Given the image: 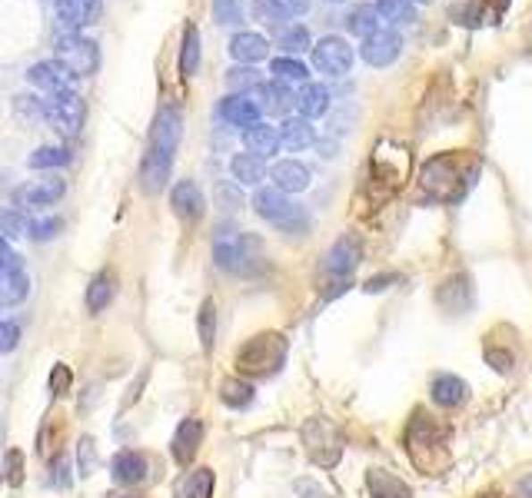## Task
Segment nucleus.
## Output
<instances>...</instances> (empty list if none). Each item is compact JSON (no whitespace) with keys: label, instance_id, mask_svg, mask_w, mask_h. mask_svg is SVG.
Listing matches in <instances>:
<instances>
[{"label":"nucleus","instance_id":"6","mask_svg":"<svg viewBox=\"0 0 532 498\" xmlns=\"http://www.w3.org/2000/svg\"><path fill=\"white\" fill-rule=\"evenodd\" d=\"M57 60L63 67L71 70L73 77H90L97 73V63H100V50H97L94 40L80 37L71 27H57Z\"/></svg>","mask_w":532,"mask_h":498},{"label":"nucleus","instance_id":"51","mask_svg":"<svg viewBox=\"0 0 532 498\" xmlns=\"http://www.w3.org/2000/svg\"><path fill=\"white\" fill-rule=\"evenodd\" d=\"M120 498H137V495H120Z\"/></svg>","mask_w":532,"mask_h":498},{"label":"nucleus","instance_id":"36","mask_svg":"<svg viewBox=\"0 0 532 498\" xmlns=\"http://www.w3.org/2000/svg\"><path fill=\"white\" fill-rule=\"evenodd\" d=\"M376 13L390 23H410L416 13L413 0H376Z\"/></svg>","mask_w":532,"mask_h":498},{"label":"nucleus","instance_id":"25","mask_svg":"<svg viewBox=\"0 0 532 498\" xmlns=\"http://www.w3.org/2000/svg\"><path fill=\"white\" fill-rule=\"evenodd\" d=\"M367 488L373 498H413L410 485L400 482V478L393 476V472H386V468H369Z\"/></svg>","mask_w":532,"mask_h":498},{"label":"nucleus","instance_id":"47","mask_svg":"<svg viewBox=\"0 0 532 498\" xmlns=\"http://www.w3.org/2000/svg\"><path fill=\"white\" fill-rule=\"evenodd\" d=\"M7 468H11V476H7V478H11L13 485H17V482H21V455H17V452L7 455Z\"/></svg>","mask_w":532,"mask_h":498},{"label":"nucleus","instance_id":"37","mask_svg":"<svg viewBox=\"0 0 532 498\" xmlns=\"http://www.w3.org/2000/svg\"><path fill=\"white\" fill-rule=\"evenodd\" d=\"M260 83H263V77L257 73V67H247V63H240V67H233L230 73H226V87L237 93L253 90V87H260Z\"/></svg>","mask_w":532,"mask_h":498},{"label":"nucleus","instance_id":"29","mask_svg":"<svg viewBox=\"0 0 532 498\" xmlns=\"http://www.w3.org/2000/svg\"><path fill=\"white\" fill-rule=\"evenodd\" d=\"M114 292H117V286H114V273H100V276L90 279V286H87V309L90 313H104L106 306L114 302Z\"/></svg>","mask_w":532,"mask_h":498},{"label":"nucleus","instance_id":"9","mask_svg":"<svg viewBox=\"0 0 532 498\" xmlns=\"http://www.w3.org/2000/svg\"><path fill=\"white\" fill-rule=\"evenodd\" d=\"M313 63H317L319 73L326 77H343L353 67V46L346 44L343 37H323L317 46H313Z\"/></svg>","mask_w":532,"mask_h":498},{"label":"nucleus","instance_id":"45","mask_svg":"<svg viewBox=\"0 0 532 498\" xmlns=\"http://www.w3.org/2000/svg\"><path fill=\"white\" fill-rule=\"evenodd\" d=\"M50 468H54V476H50V482H54V485H57V488L71 485V476H67V459H63V455H57Z\"/></svg>","mask_w":532,"mask_h":498},{"label":"nucleus","instance_id":"40","mask_svg":"<svg viewBox=\"0 0 532 498\" xmlns=\"http://www.w3.org/2000/svg\"><path fill=\"white\" fill-rule=\"evenodd\" d=\"M60 230H63V220H57V216H50V220L27 223V232H30V240H37V243H44V240H54Z\"/></svg>","mask_w":532,"mask_h":498},{"label":"nucleus","instance_id":"39","mask_svg":"<svg viewBox=\"0 0 532 498\" xmlns=\"http://www.w3.org/2000/svg\"><path fill=\"white\" fill-rule=\"evenodd\" d=\"M213 17L216 23H230V27H237L243 23V0H213Z\"/></svg>","mask_w":532,"mask_h":498},{"label":"nucleus","instance_id":"22","mask_svg":"<svg viewBox=\"0 0 532 498\" xmlns=\"http://www.w3.org/2000/svg\"><path fill=\"white\" fill-rule=\"evenodd\" d=\"M220 116H224L230 127L249 130L253 123H260V106L253 104L249 97H243V93H233V97H226L224 104H220Z\"/></svg>","mask_w":532,"mask_h":498},{"label":"nucleus","instance_id":"7","mask_svg":"<svg viewBox=\"0 0 532 498\" xmlns=\"http://www.w3.org/2000/svg\"><path fill=\"white\" fill-rule=\"evenodd\" d=\"M30 292V279H27L24 266H21V256L13 253L7 240L0 236V306L11 309V306H21Z\"/></svg>","mask_w":532,"mask_h":498},{"label":"nucleus","instance_id":"28","mask_svg":"<svg viewBox=\"0 0 532 498\" xmlns=\"http://www.w3.org/2000/svg\"><path fill=\"white\" fill-rule=\"evenodd\" d=\"M63 193H67V183L57 180V176H50V180H40V183L27 186L24 203L27 207H50V203H57Z\"/></svg>","mask_w":532,"mask_h":498},{"label":"nucleus","instance_id":"38","mask_svg":"<svg viewBox=\"0 0 532 498\" xmlns=\"http://www.w3.org/2000/svg\"><path fill=\"white\" fill-rule=\"evenodd\" d=\"M197 329H200V346L213 349V339H216V306L213 300H207L200 306V316H197Z\"/></svg>","mask_w":532,"mask_h":498},{"label":"nucleus","instance_id":"23","mask_svg":"<svg viewBox=\"0 0 532 498\" xmlns=\"http://www.w3.org/2000/svg\"><path fill=\"white\" fill-rule=\"evenodd\" d=\"M276 133H280V147L290 153L307 150L309 143H317V130H313V123H309L307 116H286L283 127L276 130Z\"/></svg>","mask_w":532,"mask_h":498},{"label":"nucleus","instance_id":"42","mask_svg":"<svg viewBox=\"0 0 532 498\" xmlns=\"http://www.w3.org/2000/svg\"><path fill=\"white\" fill-rule=\"evenodd\" d=\"M77 465H80V476H94L97 445H94V439H87V435H83L80 445H77Z\"/></svg>","mask_w":532,"mask_h":498},{"label":"nucleus","instance_id":"10","mask_svg":"<svg viewBox=\"0 0 532 498\" xmlns=\"http://www.w3.org/2000/svg\"><path fill=\"white\" fill-rule=\"evenodd\" d=\"M359 259H363V243L356 240L353 232H350V236H340V240L330 246L326 259H323V273L336 279H346L359 266Z\"/></svg>","mask_w":532,"mask_h":498},{"label":"nucleus","instance_id":"31","mask_svg":"<svg viewBox=\"0 0 532 498\" xmlns=\"http://www.w3.org/2000/svg\"><path fill=\"white\" fill-rule=\"evenodd\" d=\"M270 73H273V80L286 83V87H290V83H309L307 63L296 57H276L270 63Z\"/></svg>","mask_w":532,"mask_h":498},{"label":"nucleus","instance_id":"30","mask_svg":"<svg viewBox=\"0 0 532 498\" xmlns=\"http://www.w3.org/2000/svg\"><path fill=\"white\" fill-rule=\"evenodd\" d=\"M276 44L283 50V57H293V54H303L313 46V37L303 23H290V27H280V34H276Z\"/></svg>","mask_w":532,"mask_h":498},{"label":"nucleus","instance_id":"49","mask_svg":"<svg viewBox=\"0 0 532 498\" xmlns=\"http://www.w3.org/2000/svg\"><path fill=\"white\" fill-rule=\"evenodd\" d=\"M413 4H429V0H413Z\"/></svg>","mask_w":532,"mask_h":498},{"label":"nucleus","instance_id":"14","mask_svg":"<svg viewBox=\"0 0 532 498\" xmlns=\"http://www.w3.org/2000/svg\"><path fill=\"white\" fill-rule=\"evenodd\" d=\"M200 442H203V422L200 418H183L173 432V442H170V452L177 459V465H190L200 452Z\"/></svg>","mask_w":532,"mask_h":498},{"label":"nucleus","instance_id":"2","mask_svg":"<svg viewBox=\"0 0 532 498\" xmlns=\"http://www.w3.org/2000/svg\"><path fill=\"white\" fill-rule=\"evenodd\" d=\"M257 253L260 243L253 236H243L240 230H220L213 240V259L224 273L233 276H253L257 273Z\"/></svg>","mask_w":532,"mask_h":498},{"label":"nucleus","instance_id":"34","mask_svg":"<svg viewBox=\"0 0 532 498\" xmlns=\"http://www.w3.org/2000/svg\"><path fill=\"white\" fill-rule=\"evenodd\" d=\"M27 163L34 170H60V166L71 163V150H63V147H37Z\"/></svg>","mask_w":532,"mask_h":498},{"label":"nucleus","instance_id":"26","mask_svg":"<svg viewBox=\"0 0 532 498\" xmlns=\"http://www.w3.org/2000/svg\"><path fill=\"white\" fill-rule=\"evenodd\" d=\"M230 170H233V180L240 186H260L263 176H266V163L257 156V153H237L230 160Z\"/></svg>","mask_w":532,"mask_h":498},{"label":"nucleus","instance_id":"48","mask_svg":"<svg viewBox=\"0 0 532 498\" xmlns=\"http://www.w3.org/2000/svg\"><path fill=\"white\" fill-rule=\"evenodd\" d=\"M220 199H224V203H230L226 209H237L240 207V193H237V190H226V186H220Z\"/></svg>","mask_w":532,"mask_h":498},{"label":"nucleus","instance_id":"32","mask_svg":"<svg viewBox=\"0 0 532 498\" xmlns=\"http://www.w3.org/2000/svg\"><path fill=\"white\" fill-rule=\"evenodd\" d=\"M200 57H203V46H200V30L190 23L187 30H183V50H180V70L193 77L197 70H200Z\"/></svg>","mask_w":532,"mask_h":498},{"label":"nucleus","instance_id":"8","mask_svg":"<svg viewBox=\"0 0 532 498\" xmlns=\"http://www.w3.org/2000/svg\"><path fill=\"white\" fill-rule=\"evenodd\" d=\"M83 116H87V106H83V100L73 90L47 100V110H44V120H50L54 130H60L63 137H77L80 133Z\"/></svg>","mask_w":532,"mask_h":498},{"label":"nucleus","instance_id":"44","mask_svg":"<svg viewBox=\"0 0 532 498\" xmlns=\"http://www.w3.org/2000/svg\"><path fill=\"white\" fill-rule=\"evenodd\" d=\"M17 342H21V329H17L13 323H0V356L13 352Z\"/></svg>","mask_w":532,"mask_h":498},{"label":"nucleus","instance_id":"13","mask_svg":"<svg viewBox=\"0 0 532 498\" xmlns=\"http://www.w3.org/2000/svg\"><path fill=\"white\" fill-rule=\"evenodd\" d=\"M249 100L260 106V114H270V116H286L296 106L293 90H290L286 83H276V80L270 83L263 80L260 87H253V90H249Z\"/></svg>","mask_w":532,"mask_h":498},{"label":"nucleus","instance_id":"16","mask_svg":"<svg viewBox=\"0 0 532 498\" xmlns=\"http://www.w3.org/2000/svg\"><path fill=\"white\" fill-rule=\"evenodd\" d=\"M309 11V0H253V17L266 27H280L290 17Z\"/></svg>","mask_w":532,"mask_h":498},{"label":"nucleus","instance_id":"24","mask_svg":"<svg viewBox=\"0 0 532 498\" xmlns=\"http://www.w3.org/2000/svg\"><path fill=\"white\" fill-rule=\"evenodd\" d=\"M243 143H247V153H257L260 160H266L280 150V133L270 123H253L249 130H243Z\"/></svg>","mask_w":532,"mask_h":498},{"label":"nucleus","instance_id":"5","mask_svg":"<svg viewBox=\"0 0 532 498\" xmlns=\"http://www.w3.org/2000/svg\"><path fill=\"white\" fill-rule=\"evenodd\" d=\"M286 359V342L276 333H263V336H253L247 346L240 349V372L247 376H273V372L283 366Z\"/></svg>","mask_w":532,"mask_h":498},{"label":"nucleus","instance_id":"46","mask_svg":"<svg viewBox=\"0 0 532 498\" xmlns=\"http://www.w3.org/2000/svg\"><path fill=\"white\" fill-rule=\"evenodd\" d=\"M67 383H71V372L63 369V366H57V369H54V376H50V389H54V392H60V389H63Z\"/></svg>","mask_w":532,"mask_h":498},{"label":"nucleus","instance_id":"19","mask_svg":"<svg viewBox=\"0 0 532 498\" xmlns=\"http://www.w3.org/2000/svg\"><path fill=\"white\" fill-rule=\"evenodd\" d=\"M230 57L240 60V63H260V60L270 57V44H266V37L263 34H253V30H240L233 40H230Z\"/></svg>","mask_w":532,"mask_h":498},{"label":"nucleus","instance_id":"43","mask_svg":"<svg viewBox=\"0 0 532 498\" xmlns=\"http://www.w3.org/2000/svg\"><path fill=\"white\" fill-rule=\"evenodd\" d=\"M210 495H213V472L203 468V472H197V476L190 478L187 498H210Z\"/></svg>","mask_w":532,"mask_h":498},{"label":"nucleus","instance_id":"35","mask_svg":"<svg viewBox=\"0 0 532 498\" xmlns=\"http://www.w3.org/2000/svg\"><path fill=\"white\" fill-rule=\"evenodd\" d=\"M220 399H224L230 409H247L253 402V385L243 383V379H226L220 385Z\"/></svg>","mask_w":532,"mask_h":498},{"label":"nucleus","instance_id":"41","mask_svg":"<svg viewBox=\"0 0 532 498\" xmlns=\"http://www.w3.org/2000/svg\"><path fill=\"white\" fill-rule=\"evenodd\" d=\"M0 232H4L7 240H17V236L27 232V220L21 213H13V209H4V213H0Z\"/></svg>","mask_w":532,"mask_h":498},{"label":"nucleus","instance_id":"12","mask_svg":"<svg viewBox=\"0 0 532 498\" xmlns=\"http://www.w3.org/2000/svg\"><path fill=\"white\" fill-rule=\"evenodd\" d=\"M27 80L47 97H60V93H71L73 73L60 60H40V63L27 70Z\"/></svg>","mask_w":532,"mask_h":498},{"label":"nucleus","instance_id":"11","mask_svg":"<svg viewBox=\"0 0 532 498\" xmlns=\"http://www.w3.org/2000/svg\"><path fill=\"white\" fill-rule=\"evenodd\" d=\"M359 54H363V60H367L369 67H390L402 54V37L396 34V30H383V27H379L376 34L363 37Z\"/></svg>","mask_w":532,"mask_h":498},{"label":"nucleus","instance_id":"33","mask_svg":"<svg viewBox=\"0 0 532 498\" xmlns=\"http://www.w3.org/2000/svg\"><path fill=\"white\" fill-rule=\"evenodd\" d=\"M346 30L356 37H369L379 30V13L373 4H359V7H353L350 11V17H346Z\"/></svg>","mask_w":532,"mask_h":498},{"label":"nucleus","instance_id":"1","mask_svg":"<svg viewBox=\"0 0 532 498\" xmlns=\"http://www.w3.org/2000/svg\"><path fill=\"white\" fill-rule=\"evenodd\" d=\"M180 133H183V114L180 106H164L150 127V143L140 163V186L147 193H160L170 180L173 153H177Z\"/></svg>","mask_w":532,"mask_h":498},{"label":"nucleus","instance_id":"4","mask_svg":"<svg viewBox=\"0 0 532 498\" xmlns=\"http://www.w3.org/2000/svg\"><path fill=\"white\" fill-rule=\"evenodd\" d=\"M473 176H476V166H469V170H460V160H456V156H436V160L426 163L423 186L429 190V197L456 199L462 190H466V186L473 183Z\"/></svg>","mask_w":532,"mask_h":498},{"label":"nucleus","instance_id":"50","mask_svg":"<svg viewBox=\"0 0 532 498\" xmlns=\"http://www.w3.org/2000/svg\"><path fill=\"white\" fill-rule=\"evenodd\" d=\"M330 4H343V0H330Z\"/></svg>","mask_w":532,"mask_h":498},{"label":"nucleus","instance_id":"18","mask_svg":"<svg viewBox=\"0 0 532 498\" xmlns=\"http://www.w3.org/2000/svg\"><path fill=\"white\" fill-rule=\"evenodd\" d=\"M110 472H114V482H120V485H137V482H143V478H147V472H150V462H147V455H143V452H133V449H127V452L114 455Z\"/></svg>","mask_w":532,"mask_h":498},{"label":"nucleus","instance_id":"15","mask_svg":"<svg viewBox=\"0 0 532 498\" xmlns=\"http://www.w3.org/2000/svg\"><path fill=\"white\" fill-rule=\"evenodd\" d=\"M170 207H173V213H177L183 223H197L203 216L207 203H203L200 186L193 183V180H180V183L173 186V193H170Z\"/></svg>","mask_w":532,"mask_h":498},{"label":"nucleus","instance_id":"3","mask_svg":"<svg viewBox=\"0 0 532 498\" xmlns=\"http://www.w3.org/2000/svg\"><path fill=\"white\" fill-rule=\"evenodd\" d=\"M253 209H257L270 226H276V230H283V232H307L309 226L307 209L300 207V203H293V199L286 197V193H280V190H257Z\"/></svg>","mask_w":532,"mask_h":498},{"label":"nucleus","instance_id":"20","mask_svg":"<svg viewBox=\"0 0 532 498\" xmlns=\"http://www.w3.org/2000/svg\"><path fill=\"white\" fill-rule=\"evenodd\" d=\"M270 176L280 193H303L309 186V180H313V176H309V166H303L300 160H280L270 170Z\"/></svg>","mask_w":532,"mask_h":498},{"label":"nucleus","instance_id":"17","mask_svg":"<svg viewBox=\"0 0 532 498\" xmlns=\"http://www.w3.org/2000/svg\"><path fill=\"white\" fill-rule=\"evenodd\" d=\"M429 399L443 409H460L469 399V385L462 383L460 376H452V372H439L433 385H429Z\"/></svg>","mask_w":532,"mask_h":498},{"label":"nucleus","instance_id":"27","mask_svg":"<svg viewBox=\"0 0 532 498\" xmlns=\"http://www.w3.org/2000/svg\"><path fill=\"white\" fill-rule=\"evenodd\" d=\"M296 106H300V114L307 120H317V116L330 110V90L323 83H303V90L296 97Z\"/></svg>","mask_w":532,"mask_h":498},{"label":"nucleus","instance_id":"21","mask_svg":"<svg viewBox=\"0 0 532 498\" xmlns=\"http://www.w3.org/2000/svg\"><path fill=\"white\" fill-rule=\"evenodd\" d=\"M57 17L63 27L80 30L87 23H97V17H100V0H57Z\"/></svg>","mask_w":532,"mask_h":498}]
</instances>
